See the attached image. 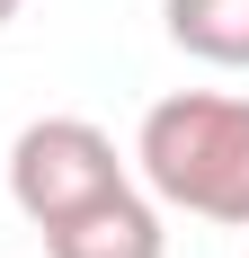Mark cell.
Returning <instances> with one entry per match:
<instances>
[{
  "mask_svg": "<svg viewBox=\"0 0 249 258\" xmlns=\"http://www.w3.org/2000/svg\"><path fill=\"white\" fill-rule=\"evenodd\" d=\"M134 169H143L151 205L249 232V98H231V89L151 98L143 134H134Z\"/></svg>",
  "mask_w": 249,
  "mask_h": 258,
  "instance_id": "1",
  "label": "cell"
},
{
  "mask_svg": "<svg viewBox=\"0 0 249 258\" xmlns=\"http://www.w3.org/2000/svg\"><path fill=\"white\" fill-rule=\"evenodd\" d=\"M116 187H125V152H116L107 125H89V116H36V125H18V143H9V205L36 232L72 223L80 205H98Z\"/></svg>",
  "mask_w": 249,
  "mask_h": 258,
  "instance_id": "2",
  "label": "cell"
},
{
  "mask_svg": "<svg viewBox=\"0 0 249 258\" xmlns=\"http://www.w3.org/2000/svg\"><path fill=\"white\" fill-rule=\"evenodd\" d=\"M45 258H169V223H160V205H151L143 187L125 178L116 196L80 205L72 223H53Z\"/></svg>",
  "mask_w": 249,
  "mask_h": 258,
  "instance_id": "3",
  "label": "cell"
},
{
  "mask_svg": "<svg viewBox=\"0 0 249 258\" xmlns=\"http://www.w3.org/2000/svg\"><path fill=\"white\" fill-rule=\"evenodd\" d=\"M160 27L214 72H249V0H160Z\"/></svg>",
  "mask_w": 249,
  "mask_h": 258,
  "instance_id": "4",
  "label": "cell"
},
{
  "mask_svg": "<svg viewBox=\"0 0 249 258\" xmlns=\"http://www.w3.org/2000/svg\"><path fill=\"white\" fill-rule=\"evenodd\" d=\"M18 9H27V0H0V27H9V18H18Z\"/></svg>",
  "mask_w": 249,
  "mask_h": 258,
  "instance_id": "5",
  "label": "cell"
}]
</instances>
